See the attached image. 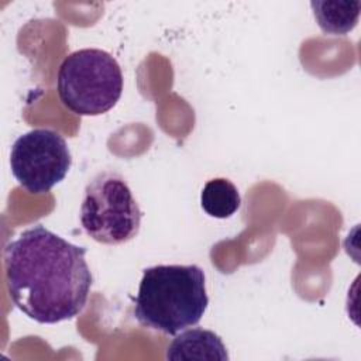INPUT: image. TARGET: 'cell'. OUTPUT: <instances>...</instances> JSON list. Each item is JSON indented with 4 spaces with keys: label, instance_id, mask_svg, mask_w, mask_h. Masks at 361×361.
Masks as SVG:
<instances>
[{
    "label": "cell",
    "instance_id": "ba28073f",
    "mask_svg": "<svg viewBox=\"0 0 361 361\" xmlns=\"http://www.w3.org/2000/svg\"><path fill=\"white\" fill-rule=\"evenodd\" d=\"M200 204L209 216L228 219L240 209L241 197L233 182L226 178H214L203 186Z\"/></svg>",
    "mask_w": 361,
    "mask_h": 361
},
{
    "label": "cell",
    "instance_id": "3957f363",
    "mask_svg": "<svg viewBox=\"0 0 361 361\" xmlns=\"http://www.w3.org/2000/svg\"><path fill=\"white\" fill-rule=\"evenodd\" d=\"M123 83L116 58L99 48L71 52L56 73L59 100L78 116H100L111 110L121 97Z\"/></svg>",
    "mask_w": 361,
    "mask_h": 361
},
{
    "label": "cell",
    "instance_id": "8992f818",
    "mask_svg": "<svg viewBox=\"0 0 361 361\" xmlns=\"http://www.w3.org/2000/svg\"><path fill=\"white\" fill-rule=\"evenodd\" d=\"M166 360L171 361H228L227 348L212 330L185 329L178 334L166 348Z\"/></svg>",
    "mask_w": 361,
    "mask_h": 361
},
{
    "label": "cell",
    "instance_id": "6da1fadb",
    "mask_svg": "<svg viewBox=\"0 0 361 361\" xmlns=\"http://www.w3.org/2000/svg\"><path fill=\"white\" fill-rule=\"evenodd\" d=\"M85 254V247L69 243L42 224L24 230L4 250L6 281L13 303L42 324L79 316L93 283Z\"/></svg>",
    "mask_w": 361,
    "mask_h": 361
},
{
    "label": "cell",
    "instance_id": "277c9868",
    "mask_svg": "<svg viewBox=\"0 0 361 361\" xmlns=\"http://www.w3.org/2000/svg\"><path fill=\"white\" fill-rule=\"evenodd\" d=\"M142 212L127 180L114 171L99 172L85 188L80 224L94 241L118 245L133 240Z\"/></svg>",
    "mask_w": 361,
    "mask_h": 361
},
{
    "label": "cell",
    "instance_id": "52a82bcc",
    "mask_svg": "<svg viewBox=\"0 0 361 361\" xmlns=\"http://www.w3.org/2000/svg\"><path fill=\"white\" fill-rule=\"evenodd\" d=\"M310 7L320 30L333 35H344L354 30L361 13L360 0H313Z\"/></svg>",
    "mask_w": 361,
    "mask_h": 361
},
{
    "label": "cell",
    "instance_id": "7a4b0ae2",
    "mask_svg": "<svg viewBox=\"0 0 361 361\" xmlns=\"http://www.w3.org/2000/svg\"><path fill=\"white\" fill-rule=\"evenodd\" d=\"M207 305L199 265H155L142 271L133 313L141 326L175 336L197 324Z\"/></svg>",
    "mask_w": 361,
    "mask_h": 361
},
{
    "label": "cell",
    "instance_id": "5b68a950",
    "mask_svg": "<svg viewBox=\"0 0 361 361\" xmlns=\"http://www.w3.org/2000/svg\"><path fill=\"white\" fill-rule=\"evenodd\" d=\"M72 165L65 138L51 128H34L20 135L10 151L11 173L30 193L49 192Z\"/></svg>",
    "mask_w": 361,
    "mask_h": 361
}]
</instances>
